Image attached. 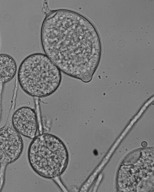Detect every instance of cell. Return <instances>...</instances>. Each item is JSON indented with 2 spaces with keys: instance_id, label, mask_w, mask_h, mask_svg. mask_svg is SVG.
Returning a JSON list of instances; mask_svg holds the SVG:
<instances>
[{
  "instance_id": "6da1fadb",
  "label": "cell",
  "mask_w": 154,
  "mask_h": 192,
  "mask_svg": "<svg viewBox=\"0 0 154 192\" xmlns=\"http://www.w3.org/2000/svg\"><path fill=\"white\" fill-rule=\"evenodd\" d=\"M41 37L45 54L61 72L85 83L92 80L100 59L101 46L86 19L68 10L51 12L43 22Z\"/></svg>"
},
{
  "instance_id": "7a4b0ae2",
  "label": "cell",
  "mask_w": 154,
  "mask_h": 192,
  "mask_svg": "<svg viewBox=\"0 0 154 192\" xmlns=\"http://www.w3.org/2000/svg\"><path fill=\"white\" fill-rule=\"evenodd\" d=\"M19 85L32 97L43 98L54 93L62 82L61 71L45 54L37 52L24 58L17 72Z\"/></svg>"
},
{
  "instance_id": "3957f363",
  "label": "cell",
  "mask_w": 154,
  "mask_h": 192,
  "mask_svg": "<svg viewBox=\"0 0 154 192\" xmlns=\"http://www.w3.org/2000/svg\"><path fill=\"white\" fill-rule=\"evenodd\" d=\"M27 159L32 170L45 179L62 175L68 166L70 156L65 143L52 134L44 133L35 136L28 148Z\"/></svg>"
},
{
  "instance_id": "277c9868",
  "label": "cell",
  "mask_w": 154,
  "mask_h": 192,
  "mask_svg": "<svg viewBox=\"0 0 154 192\" xmlns=\"http://www.w3.org/2000/svg\"><path fill=\"white\" fill-rule=\"evenodd\" d=\"M118 174L119 186L123 191H150L154 189L153 148L134 151L125 159Z\"/></svg>"
},
{
  "instance_id": "5b68a950",
  "label": "cell",
  "mask_w": 154,
  "mask_h": 192,
  "mask_svg": "<svg viewBox=\"0 0 154 192\" xmlns=\"http://www.w3.org/2000/svg\"><path fill=\"white\" fill-rule=\"evenodd\" d=\"M14 111L11 110L5 124L0 129V164L7 165L15 162L23 151V139L11 124Z\"/></svg>"
},
{
  "instance_id": "8992f818",
  "label": "cell",
  "mask_w": 154,
  "mask_h": 192,
  "mask_svg": "<svg viewBox=\"0 0 154 192\" xmlns=\"http://www.w3.org/2000/svg\"><path fill=\"white\" fill-rule=\"evenodd\" d=\"M13 128L21 135L33 139L38 130L36 113L32 108L21 107L13 112L11 118Z\"/></svg>"
},
{
  "instance_id": "52a82bcc",
  "label": "cell",
  "mask_w": 154,
  "mask_h": 192,
  "mask_svg": "<svg viewBox=\"0 0 154 192\" xmlns=\"http://www.w3.org/2000/svg\"><path fill=\"white\" fill-rule=\"evenodd\" d=\"M15 59L11 56L0 54V83H5L12 80L17 72Z\"/></svg>"
},
{
  "instance_id": "ba28073f",
  "label": "cell",
  "mask_w": 154,
  "mask_h": 192,
  "mask_svg": "<svg viewBox=\"0 0 154 192\" xmlns=\"http://www.w3.org/2000/svg\"><path fill=\"white\" fill-rule=\"evenodd\" d=\"M0 191L1 190L4 181L5 170L7 165L0 164Z\"/></svg>"
},
{
  "instance_id": "9c48e42d",
  "label": "cell",
  "mask_w": 154,
  "mask_h": 192,
  "mask_svg": "<svg viewBox=\"0 0 154 192\" xmlns=\"http://www.w3.org/2000/svg\"><path fill=\"white\" fill-rule=\"evenodd\" d=\"M142 146L144 147H146L147 146V143L146 142H143L141 144Z\"/></svg>"
},
{
  "instance_id": "30bf717a",
  "label": "cell",
  "mask_w": 154,
  "mask_h": 192,
  "mask_svg": "<svg viewBox=\"0 0 154 192\" xmlns=\"http://www.w3.org/2000/svg\"><path fill=\"white\" fill-rule=\"evenodd\" d=\"M0 43H1V40H0Z\"/></svg>"
}]
</instances>
